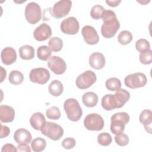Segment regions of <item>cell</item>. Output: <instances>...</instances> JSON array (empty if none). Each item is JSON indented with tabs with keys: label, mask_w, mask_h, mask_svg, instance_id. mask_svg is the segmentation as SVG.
Returning <instances> with one entry per match:
<instances>
[{
	"label": "cell",
	"mask_w": 152,
	"mask_h": 152,
	"mask_svg": "<svg viewBox=\"0 0 152 152\" xmlns=\"http://www.w3.org/2000/svg\"><path fill=\"white\" fill-rule=\"evenodd\" d=\"M130 93L125 89L120 88L116 91L115 94L104 95L101 101L102 107L106 110H112L121 108L129 100Z\"/></svg>",
	"instance_id": "6da1fadb"
},
{
	"label": "cell",
	"mask_w": 152,
	"mask_h": 152,
	"mask_svg": "<svg viewBox=\"0 0 152 152\" xmlns=\"http://www.w3.org/2000/svg\"><path fill=\"white\" fill-rule=\"evenodd\" d=\"M102 18L103 21L101 27L102 36L107 39L112 38L120 27V23L117 19L116 14L112 10H104Z\"/></svg>",
	"instance_id": "7a4b0ae2"
},
{
	"label": "cell",
	"mask_w": 152,
	"mask_h": 152,
	"mask_svg": "<svg viewBox=\"0 0 152 152\" xmlns=\"http://www.w3.org/2000/svg\"><path fill=\"white\" fill-rule=\"evenodd\" d=\"M130 118L126 112H118L111 116L110 131L115 135L123 133L125 129V125L128 123Z\"/></svg>",
	"instance_id": "3957f363"
},
{
	"label": "cell",
	"mask_w": 152,
	"mask_h": 152,
	"mask_svg": "<svg viewBox=\"0 0 152 152\" xmlns=\"http://www.w3.org/2000/svg\"><path fill=\"white\" fill-rule=\"evenodd\" d=\"M64 109L68 118L71 121L77 122L82 116V109L78 102L75 99H66L64 103Z\"/></svg>",
	"instance_id": "277c9868"
},
{
	"label": "cell",
	"mask_w": 152,
	"mask_h": 152,
	"mask_svg": "<svg viewBox=\"0 0 152 152\" xmlns=\"http://www.w3.org/2000/svg\"><path fill=\"white\" fill-rule=\"evenodd\" d=\"M40 131L42 134L53 141L59 140L64 135L62 126L52 122H46Z\"/></svg>",
	"instance_id": "5b68a950"
},
{
	"label": "cell",
	"mask_w": 152,
	"mask_h": 152,
	"mask_svg": "<svg viewBox=\"0 0 152 152\" xmlns=\"http://www.w3.org/2000/svg\"><path fill=\"white\" fill-rule=\"evenodd\" d=\"M24 15L28 23L35 24L42 18V10L40 5L34 2L28 3L26 7Z\"/></svg>",
	"instance_id": "8992f818"
},
{
	"label": "cell",
	"mask_w": 152,
	"mask_h": 152,
	"mask_svg": "<svg viewBox=\"0 0 152 152\" xmlns=\"http://www.w3.org/2000/svg\"><path fill=\"white\" fill-rule=\"evenodd\" d=\"M147 79L145 75L142 72H135L126 76L124 79L125 85L130 88L135 89L145 86Z\"/></svg>",
	"instance_id": "52a82bcc"
},
{
	"label": "cell",
	"mask_w": 152,
	"mask_h": 152,
	"mask_svg": "<svg viewBox=\"0 0 152 152\" xmlns=\"http://www.w3.org/2000/svg\"><path fill=\"white\" fill-rule=\"evenodd\" d=\"M85 128L89 131H99L104 127L103 118L97 113H90L87 115L84 120Z\"/></svg>",
	"instance_id": "ba28073f"
},
{
	"label": "cell",
	"mask_w": 152,
	"mask_h": 152,
	"mask_svg": "<svg viewBox=\"0 0 152 152\" xmlns=\"http://www.w3.org/2000/svg\"><path fill=\"white\" fill-rule=\"evenodd\" d=\"M96 80V74L91 70H87L77 77L75 84L78 88L84 90L91 87L95 83Z\"/></svg>",
	"instance_id": "9c48e42d"
},
{
	"label": "cell",
	"mask_w": 152,
	"mask_h": 152,
	"mask_svg": "<svg viewBox=\"0 0 152 152\" xmlns=\"http://www.w3.org/2000/svg\"><path fill=\"white\" fill-rule=\"evenodd\" d=\"M50 72L45 68H36L32 69L29 74L30 80L33 83L39 84H46L50 79Z\"/></svg>",
	"instance_id": "30bf717a"
},
{
	"label": "cell",
	"mask_w": 152,
	"mask_h": 152,
	"mask_svg": "<svg viewBox=\"0 0 152 152\" xmlns=\"http://www.w3.org/2000/svg\"><path fill=\"white\" fill-rule=\"evenodd\" d=\"M72 2L69 0H61L56 2L52 10V15L56 18L64 17L70 11Z\"/></svg>",
	"instance_id": "8fae6325"
},
{
	"label": "cell",
	"mask_w": 152,
	"mask_h": 152,
	"mask_svg": "<svg viewBox=\"0 0 152 152\" xmlns=\"http://www.w3.org/2000/svg\"><path fill=\"white\" fill-rule=\"evenodd\" d=\"M80 26L78 20L74 17H69L64 20L60 25L62 32L66 34L74 35L78 33Z\"/></svg>",
	"instance_id": "7c38bea8"
},
{
	"label": "cell",
	"mask_w": 152,
	"mask_h": 152,
	"mask_svg": "<svg viewBox=\"0 0 152 152\" xmlns=\"http://www.w3.org/2000/svg\"><path fill=\"white\" fill-rule=\"evenodd\" d=\"M49 68L55 74L61 75L64 74L66 69L65 61L57 56H51L48 61Z\"/></svg>",
	"instance_id": "4fadbf2b"
},
{
	"label": "cell",
	"mask_w": 152,
	"mask_h": 152,
	"mask_svg": "<svg viewBox=\"0 0 152 152\" xmlns=\"http://www.w3.org/2000/svg\"><path fill=\"white\" fill-rule=\"evenodd\" d=\"M81 34L84 41L88 45H94L99 41V37L95 28L91 26H85L83 27Z\"/></svg>",
	"instance_id": "5bb4252c"
},
{
	"label": "cell",
	"mask_w": 152,
	"mask_h": 152,
	"mask_svg": "<svg viewBox=\"0 0 152 152\" xmlns=\"http://www.w3.org/2000/svg\"><path fill=\"white\" fill-rule=\"evenodd\" d=\"M52 30L50 27L46 24L42 23L34 30L33 32L34 38L39 42L45 41L50 37Z\"/></svg>",
	"instance_id": "9a60e30c"
},
{
	"label": "cell",
	"mask_w": 152,
	"mask_h": 152,
	"mask_svg": "<svg viewBox=\"0 0 152 152\" xmlns=\"http://www.w3.org/2000/svg\"><path fill=\"white\" fill-rule=\"evenodd\" d=\"M1 58L2 63L9 65L16 61L17 53L12 47H6L2 49L1 53Z\"/></svg>",
	"instance_id": "2e32d148"
},
{
	"label": "cell",
	"mask_w": 152,
	"mask_h": 152,
	"mask_svg": "<svg viewBox=\"0 0 152 152\" xmlns=\"http://www.w3.org/2000/svg\"><path fill=\"white\" fill-rule=\"evenodd\" d=\"M89 64L90 66L96 69H102L106 64L104 55L100 52H94L89 57Z\"/></svg>",
	"instance_id": "e0dca14e"
},
{
	"label": "cell",
	"mask_w": 152,
	"mask_h": 152,
	"mask_svg": "<svg viewBox=\"0 0 152 152\" xmlns=\"http://www.w3.org/2000/svg\"><path fill=\"white\" fill-rule=\"evenodd\" d=\"M32 136L30 132L24 128L17 129L14 134V140L18 144H29L31 142Z\"/></svg>",
	"instance_id": "ac0fdd59"
},
{
	"label": "cell",
	"mask_w": 152,
	"mask_h": 152,
	"mask_svg": "<svg viewBox=\"0 0 152 152\" xmlns=\"http://www.w3.org/2000/svg\"><path fill=\"white\" fill-rule=\"evenodd\" d=\"M14 116L15 111L12 107L4 104L0 106V120L2 122H11Z\"/></svg>",
	"instance_id": "d6986e66"
},
{
	"label": "cell",
	"mask_w": 152,
	"mask_h": 152,
	"mask_svg": "<svg viewBox=\"0 0 152 152\" xmlns=\"http://www.w3.org/2000/svg\"><path fill=\"white\" fill-rule=\"evenodd\" d=\"M140 122L144 125L145 131L151 134V124H152V112L149 109L143 110L139 116Z\"/></svg>",
	"instance_id": "ffe728a7"
},
{
	"label": "cell",
	"mask_w": 152,
	"mask_h": 152,
	"mask_svg": "<svg viewBox=\"0 0 152 152\" xmlns=\"http://www.w3.org/2000/svg\"><path fill=\"white\" fill-rule=\"evenodd\" d=\"M45 123V117L40 112L34 113L30 118V124L32 128L36 130H40Z\"/></svg>",
	"instance_id": "44dd1931"
},
{
	"label": "cell",
	"mask_w": 152,
	"mask_h": 152,
	"mask_svg": "<svg viewBox=\"0 0 152 152\" xmlns=\"http://www.w3.org/2000/svg\"><path fill=\"white\" fill-rule=\"evenodd\" d=\"M82 101L86 106L93 107L97 104L98 96L94 92H86L82 96Z\"/></svg>",
	"instance_id": "7402d4cb"
},
{
	"label": "cell",
	"mask_w": 152,
	"mask_h": 152,
	"mask_svg": "<svg viewBox=\"0 0 152 152\" xmlns=\"http://www.w3.org/2000/svg\"><path fill=\"white\" fill-rule=\"evenodd\" d=\"M19 55L22 59H32L34 57V49L30 45H23L19 49Z\"/></svg>",
	"instance_id": "603a6c76"
},
{
	"label": "cell",
	"mask_w": 152,
	"mask_h": 152,
	"mask_svg": "<svg viewBox=\"0 0 152 152\" xmlns=\"http://www.w3.org/2000/svg\"><path fill=\"white\" fill-rule=\"evenodd\" d=\"M48 90L52 96L55 97L59 96L63 92L64 87L60 81L54 80L49 85Z\"/></svg>",
	"instance_id": "cb8c5ba5"
},
{
	"label": "cell",
	"mask_w": 152,
	"mask_h": 152,
	"mask_svg": "<svg viewBox=\"0 0 152 152\" xmlns=\"http://www.w3.org/2000/svg\"><path fill=\"white\" fill-rule=\"evenodd\" d=\"M46 146V140L42 137H37L31 142V147L34 152H40L45 150Z\"/></svg>",
	"instance_id": "d4e9b609"
},
{
	"label": "cell",
	"mask_w": 152,
	"mask_h": 152,
	"mask_svg": "<svg viewBox=\"0 0 152 152\" xmlns=\"http://www.w3.org/2000/svg\"><path fill=\"white\" fill-rule=\"evenodd\" d=\"M52 50L48 46L43 45L39 46L37 49V58L42 61H47L50 58Z\"/></svg>",
	"instance_id": "484cf974"
},
{
	"label": "cell",
	"mask_w": 152,
	"mask_h": 152,
	"mask_svg": "<svg viewBox=\"0 0 152 152\" xmlns=\"http://www.w3.org/2000/svg\"><path fill=\"white\" fill-rule=\"evenodd\" d=\"M8 80L10 83L14 85H19L21 84L24 80L23 74L19 71L13 70L9 75Z\"/></svg>",
	"instance_id": "4316f807"
},
{
	"label": "cell",
	"mask_w": 152,
	"mask_h": 152,
	"mask_svg": "<svg viewBox=\"0 0 152 152\" xmlns=\"http://www.w3.org/2000/svg\"><path fill=\"white\" fill-rule=\"evenodd\" d=\"M105 86L107 90L112 91H116L121 88L122 84L119 79L116 77H112L106 81Z\"/></svg>",
	"instance_id": "83f0119b"
},
{
	"label": "cell",
	"mask_w": 152,
	"mask_h": 152,
	"mask_svg": "<svg viewBox=\"0 0 152 152\" xmlns=\"http://www.w3.org/2000/svg\"><path fill=\"white\" fill-rule=\"evenodd\" d=\"M49 48L52 52H59L63 47V41L61 39L58 37L51 38L48 42Z\"/></svg>",
	"instance_id": "f1b7e54d"
},
{
	"label": "cell",
	"mask_w": 152,
	"mask_h": 152,
	"mask_svg": "<svg viewBox=\"0 0 152 152\" xmlns=\"http://www.w3.org/2000/svg\"><path fill=\"white\" fill-rule=\"evenodd\" d=\"M132 40V34L128 30H123L118 36V41L122 45H126L131 43Z\"/></svg>",
	"instance_id": "f546056e"
},
{
	"label": "cell",
	"mask_w": 152,
	"mask_h": 152,
	"mask_svg": "<svg viewBox=\"0 0 152 152\" xmlns=\"http://www.w3.org/2000/svg\"><path fill=\"white\" fill-rule=\"evenodd\" d=\"M46 115L48 119L52 120H58L61 118V112L56 106H52L46 111Z\"/></svg>",
	"instance_id": "4dcf8cb0"
},
{
	"label": "cell",
	"mask_w": 152,
	"mask_h": 152,
	"mask_svg": "<svg viewBox=\"0 0 152 152\" xmlns=\"http://www.w3.org/2000/svg\"><path fill=\"white\" fill-rule=\"evenodd\" d=\"M112 141V138L107 132L100 133L97 137V142L102 146H108L111 144Z\"/></svg>",
	"instance_id": "1f68e13d"
},
{
	"label": "cell",
	"mask_w": 152,
	"mask_h": 152,
	"mask_svg": "<svg viewBox=\"0 0 152 152\" xmlns=\"http://www.w3.org/2000/svg\"><path fill=\"white\" fill-rule=\"evenodd\" d=\"M135 48L138 52L142 53L150 49L149 42L145 39H140L135 43Z\"/></svg>",
	"instance_id": "d6a6232c"
},
{
	"label": "cell",
	"mask_w": 152,
	"mask_h": 152,
	"mask_svg": "<svg viewBox=\"0 0 152 152\" xmlns=\"http://www.w3.org/2000/svg\"><path fill=\"white\" fill-rule=\"evenodd\" d=\"M104 11V8L100 5H94L90 11V15L94 20H100L102 18V14Z\"/></svg>",
	"instance_id": "836d02e7"
},
{
	"label": "cell",
	"mask_w": 152,
	"mask_h": 152,
	"mask_svg": "<svg viewBox=\"0 0 152 152\" xmlns=\"http://www.w3.org/2000/svg\"><path fill=\"white\" fill-rule=\"evenodd\" d=\"M140 61L144 65L150 64L152 62V50L150 49L140 53L139 56Z\"/></svg>",
	"instance_id": "e575fe53"
},
{
	"label": "cell",
	"mask_w": 152,
	"mask_h": 152,
	"mask_svg": "<svg viewBox=\"0 0 152 152\" xmlns=\"http://www.w3.org/2000/svg\"><path fill=\"white\" fill-rule=\"evenodd\" d=\"M115 141L118 145L124 147L128 145L129 141V139L126 134L121 133L120 134L116 135L115 137Z\"/></svg>",
	"instance_id": "d590c367"
},
{
	"label": "cell",
	"mask_w": 152,
	"mask_h": 152,
	"mask_svg": "<svg viewBox=\"0 0 152 152\" xmlns=\"http://www.w3.org/2000/svg\"><path fill=\"white\" fill-rule=\"evenodd\" d=\"M76 145V141L74 138L68 137L65 138L62 142V146L65 149H72Z\"/></svg>",
	"instance_id": "8d00e7d4"
},
{
	"label": "cell",
	"mask_w": 152,
	"mask_h": 152,
	"mask_svg": "<svg viewBox=\"0 0 152 152\" xmlns=\"http://www.w3.org/2000/svg\"><path fill=\"white\" fill-rule=\"evenodd\" d=\"M17 148L12 144H6L4 145H3L1 151H12V152H16L17 151Z\"/></svg>",
	"instance_id": "74e56055"
},
{
	"label": "cell",
	"mask_w": 152,
	"mask_h": 152,
	"mask_svg": "<svg viewBox=\"0 0 152 152\" xmlns=\"http://www.w3.org/2000/svg\"><path fill=\"white\" fill-rule=\"evenodd\" d=\"M10 133V128L5 125H1V138H4L7 137Z\"/></svg>",
	"instance_id": "f35d334b"
},
{
	"label": "cell",
	"mask_w": 152,
	"mask_h": 152,
	"mask_svg": "<svg viewBox=\"0 0 152 152\" xmlns=\"http://www.w3.org/2000/svg\"><path fill=\"white\" fill-rule=\"evenodd\" d=\"M17 150L19 151L30 152L31 149L27 144H19L17 147Z\"/></svg>",
	"instance_id": "ab89813d"
},
{
	"label": "cell",
	"mask_w": 152,
	"mask_h": 152,
	"mask_svg": "<svg viewBox=\"0 0 152 152\" xmlns=\"http://www.w3.org/2000/svg\"><path fill=\"white\" fill-rule=\"evenodd\" d=\"M121 2V0H115V1H106V3L112 7H117L120 3Z\"/></svg>",
	"instance_id": "60d3db41"
},
{
	"label": "cell",
	"mask_w": 152,
	"mask_h": 152,
	"mask_svg": "<svg viewBox=\"0 0 152 152\" xmlns=\"http://www.w3.org/2000/svg\"><path fill=\"white\" fill-rule=\"evenodd\" d=\"M6 75H7V72L5 69L3 68L2 66H1V81H0L1 83L3 82L4 80L6 78Z\"/></svg>",
	"instance_id": "b9f144b4"
}]
</instances>
